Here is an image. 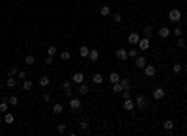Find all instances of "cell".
Instances as JSON below:
<instances>
[{"instance_id":"cell-25","label":"cell","mask_w":187,"mask_h":136,"mask_svg":"<svg viewBox=\"0 0 187 136\" xmlns=\"http://www.w3.org/2000/svg\"><path fill=\"white\" fill-rule=\"evenodd\" d=\"M127 56H129V58H137V56H139V49H137V45H133V49H129V50H127Z\"/></svg>"},{"instance_id":"cell-46","label":"cell","mask_w":187,"mask_h":136,"mask_svg":"<svg viewBox=\"0 0 187 136\" xmlns=\"http://www.w3.org/2000/svg\"><path fill=\"white\" fill-rule=\"evenodd\" d=\"M64 93H65V97H71V95H73V89H71V88H69V89H64Z\"/></svg>"},{"instance_id":"cell-20","label":"cell","mask_w":187,"mask_h":136,"mask_svg":"<svg viewBox=\"0 0 187 136\" xmlns=\"http://www.w3.org/2000/svg\"><path fill=\"white\" fill-rule=\"evenodd\" d=\"M32 88H34V82H32V80H28V78H24L23 80V89H24V92H30Z\"/></svg>"},{"instance_id":"cell-43","label":"cell","mask_w":187,"mask_h":136,"mask_svg":"<svg viewBox=\"0 0 187 136\" xmlns=\"http://www.w3.org/2000/svg\"><path fill=\"white\" fill-rule=\"evenodd\" d=\"M41 101H43V103H49V101H50V93H49V92H45V93L41 95Z\"/></svg>"},{"instance_id":"cell-9","label":"cell","mask_w":187,"mask_h":136,"mask_svg":"<svg viewBox=\"0 0 187 136\" xmlns=\"http://www.w3.org/2000/svg\"><path fill=\"white\" fill-rule=\"evenodd\" d=\"M127 41L131 43V45H139V41H140V36L137 32H131L129 36H127Z\"/></svg>"},{"instance_id":"cell-39","label":"cell","mask_w":187,"mask_h":136,"mask_svg":"<svg viewBox=\"0 0 187 136\" xmlns=\"http://www.w3.org/2000/svg\"><path fill=\"white\" fill-rule=\"evenodd\" d=\"M71 84H73V80H64V82H62V89H69Z\"/></svg>"},{"instance_id":"cell-42","label":"cell","mask_w":187,"mask_h":136,"mask_svg":"<svg viewBox=\"0 0 187 136\" xmlns=\"http://www.w3.org/2000/svg\"><path fill=\"white\" fill-rule=\"evenodd\" d=\"M172 34H174V36H176V37H180V36H183V32H181V28H180V26H176V28L172 30Z\"/></svg>"},{"instance_id":"cell-36","label":"cell","mask_w":187,"mask_h":136,"mask_svg":"<svg viewBox=\"0 0 187 136\" xmlns=\"http://www.w3.org/2000/svg\"><path fill=\"white\" fill-rule=\"evenodd\" d=\"M181 69H183V65H181V63H174L172 65V73H176V75L181 73Z\"/></svg>"},{"instance_id":"cell-16","label":"cell","mask_w":187,"mask_h":136,"mask_svg":"<svg viewBox=\"0 0 187 136\" xmlns=\"http://www.w3.org/2000/svg\"><path fill=\"white\" fill-rule=\"evenodd\" d=\"M144 73H146V77H155L157 69H155L154 65H148V63H146V67H144Z\"/></svg>"},{"instance_id":"cell-18","label":"cell","mask_w":187,"mask_h":136,"mask_svg":"<svg viewBox=\"0 0 187 136\" xmlns=\"http://www.w3.org/2000/svg\"><path fill=\"white\" fill-rule=\"evenodd\" d=\"M19 84V78L17 77H8V80H6V86L8 88H15Z\"/></svg>"},{"instance_id":"cell-28","label":"cell","mask_w":187,"mask_h":136,"mask_svg":"<svg viewBox=\"0 0 187 136\" xmlns=\"http://www.w3.org/2000/svg\"><path fill=\"white\" fill-rule=\"evenodd\" d=\"M109 82H110V84L120 82V75H118V73H110V75H109Z\"/></svg>"},{"instance_id":"cell-13","label":"cell","mask_w":187,"mask_h":136,"mask_svg":"<svg viewBox=\"0 0 187 136\" xmlns=\"http://www.w3.org/2000/svg\"><path fill=\"white\" fill-rule=\"evenodd\" d=\"M71 80L75 84H80V82H84V73H80V71H77V73H73V77H71Z\"/></svg>"},{"instance_id":"cell-29","label":"cell","mask_w":187,"mask_h":136,"mask_svg":"<svg viewBox=\"0 0 187 136\" xmlns=\"http://www.w3.org/2000/svg\"><path fill=\"white\" fill-rule=\"evenodd\" d=\"M24 63H26V65H34V63H36V58H34L32 54H26V56H24Z\"/></svg>"},{"instance_id":"cell-4","label":"cell","mask_w":187,"mask_h":136,"mask_svg":"<svg viewBox=\"0 0 187 136\" xmlns=\"http://www.w3.org/2000/svg\"><path fill=\"white\" fill-rule=\"evenodd\" d=\"M80 106H82L80 97H71V99H69V108H71V110H79Z\"/></svg>"},{"instance_id":"cell-47","label":"cell","mask_w":187,"mask_h":136,"mask_svg":"<svg viewBox=\"0 0 187 136\" xmlns=\"http://www.w3.org/2000/svg\"><path fill=\"white\" fill-rule=\"evenodd\" d=\"M183 69H185V71H187V62H185V65H183Z\"/></svg>"},{"instance_id":"cell-2","label":"cell","mask_w":187,"mask_h":136,"mask_svg":"<svg viewBox=\"0 0 187 136\" xmlns=\"http://www.w3.org/2000/svg\"><path fill=\"white\" fill-rule=\"evenodd\" d=\"M180 19H181V11L178 8H172L169 11V21L170 23H180Z\"/></svg>"},{"instance_id":"cell-41","label":"cell","mask_w":187,"mask_h":136,"mask_svg":"<svg viewBox=\"0 0 187 136\" xmlns=\"http://www.w3.org/2000/svg\"><path fill=\"white\" fill-rule=\"evenodd\" d=\"M17 78H19V80H21V82H23V80L26 78V71H24V69H21V71L17 73Z\"/></svg>"},{"instance_id":"cell-33","label":"cell","mask_w":187,"mask_h":136,"mask_svg":"<svg viewBox=\"0 0 187 136\" xmlns=\"http://www.w3.org/2000/svg\"><path fill=\"white\" fill-rule=\"evenodd\" d=\"M60 58H62V62H68V60L71 58V52H69V50H62V52H60Z\"/></svg>"},{"instance_id":"cell-44","label":"cell","mask_w":187,"mask_h":136,"mask_svg":"<svg viewBox=\"0 0 187 136\" xmlns=\"http://www.w3.org/2000/svg\"><path fill=\"white\" fill-rule=\"evenodd\" d=\"M112 21L114 23H120V21H122V13H114L112 15Z\"/></svg>"},{"instance_id":"cell-15","label":"cell","mask_w":187,"mask_h":136,"mask_svg":"<svg viewBox=\"0 0 187 136\" xmlns=\"http://www.w3.org/2000/svg\"><path fill=\"white\" fill-rule=\"evenodd\" d=\"M77 86H79V95H86L90 92V86L86 82H80V84H77Z\"/></svg>"},{"instance_id":"cell-11","label":"cell","mask_w":187,"mask_h":136,"mask_svg":"<svg viewBox=\"0 0 187 136\" xmlns=\"http://www.w3.org/2000/svg\"><path fill=\"white\" fill-rule=\"evenodd\" d=\"M170 34H172V30H170L169 26H161L159 28V37H163V39H166L170 36Z\"/></svg>"},{"instance_id":"cell-3","label":"cell","mask_w":187,"mask_h":136,"mask_svg":"<svg viewBox=\"0 0 187 136\" xmlns=\"http://www.w3.org/2000/svg\"><path fill=\"white\" fill-rule=\"evenodd\" d=\"M151 97H154L155 101H161V99H165V97H166V92H165V88H155V89H154V93H151Z\"/></svg>"},{"instance_id":"cell-37","label":"cell","mask_w":187,"mask_h":136,"mask_svg":"<svg viewBox=\"0 0 187 136\" xmlns=\"http://www.w3.org/2000/svg\"><path fill=\"white\" fill-rule=\"evenodd\" d=\"M176 45H178V47H180V49H185V47H187V43H185V39H183V37H181V36L178 37V41H176Z\"/></svg>"},{"instance_id":"cell-45","label":"cell","mask_w":187,"mask_h":136,"mask_svg":"<svg viewBox=\"0 0 187 136\" xmlns=\"http://www.w3.org/2000/svg\"><path fill=\"white\" fill-rule=\"evenodd\" d=\"M122 97H124V99H129V97H131V89H124V92H122Z\"/></svg>"},{"instance_id":"cell-30","label":"cell","mask_w":187,"mask_h":136,"mask_svg":"<svg viewBox=\"0 0 187 136\" xmlns=\"http://www.w3.org/2000/svg\"><path fill=\"white\" fill-rule=\"evenodd\" d=\"M112 92H114V93H122V92H124V86H122L120 82H114V84H112Z\"/></svg>"},{"instance_id":"cell-1","label":"cell","mask_w":187,"mask_h":136,"mask_svg":"<svg viewBox=\"0 0 187 136\" xmlns=\"http://www.w3.org/2000/svg\"><path fill=\"white\" fill-rule=\"evenodd\" d=\"M135 106H137L139 110H144V108H148V97H146V95H137V97H135Z\"/></svg>"},{"instance_id":"cell-35","label":"cell","mask_w":187,"mask_h":136,"mask_svg":"<svg viewBox=\"0 0 187 136\" xmlns=\"http://www.w3.org/2000/svg\"><path fill=\"white\" fill-rule=\"evenodd\" d=\"M17 73H19V69L15 67V65H13V67H9V69H8V77H17Z\"/></svg>"},{"instance_id":"cell-6","label":"cell","mask_w":187,"mask_h":136,"mask_svg":"<svg viewBox=\"0 0 187 136\" xmlns=\"http://www.w3.org/2000/svg\"><path fill=\"white\" fill-rule=\"evenodd\" d=\"M114 56L118 58V60H122V62H125V60L129 58V56H127V50H125V49H116V50H114Z\"/></svg>"},{"instance_id":"cell-27","label":"cell","mask_w":187,"mask_h":136,"mask_svg":"<svg viewBox=\"0 0 187 136\" xmlns=\"http://www.w3.org/2000/svg\"><path fill=\"white\" fill-rule=\"evenodd\" d=\"M8 108H9V103H8V99H4L2 103H0V112L6 114V112H8Z\"/></svg>"},{"instance_id":"cell-7","label":"cell","mask_w":187,"mask_h":136,"mask_svg":"<svg viewBox=\"0 0 187 136\" xmlns=\"http://www.w3.org/2000/svg\"><path fill=\"white\" fill-rule=\"evenodd\" d=\"M137 47H139L140 50H148V49H150V37H140V41H139Z\"/></svg>"},{"instance_id":"cell-34","label":"cell","mask_w":187,"mask_h":136,"mask_svg":"<svg viewBox=\"0 0 187 136\" xmlns=\"http://www.w3.org/2000/svg\"><path fill=\"white\" fill-rule=\"evenodd\" d=\"M47 54H49V56H56V54H58V49L54 47V45H50L49 50H47Z\"/></svg>"},{"instance_id":"cell-22","label":"cell","mask_w":187,"mask_h":136,"mask_svg":"<svg viewBox=\"0 0 187 136\" xmlns=\"http://www.w3.org/2000/svg\"><path fill=\"white\" fill-rule=\"evenodd\" d=\"M15 121V116L11 114V112H6L4 114V123H8V125H11Z\"/></svg>"},{"instance_id":"cell-19","label":"cell","mask_w":187,"mask_h":136,"mask_svg":"<svg viewBox=\"0 0 187 136\" xmlns=\"http://www.w3.org/2000/svg\"><path fill=\"white\" fill-rule=\"evenodd\" d=\"M88 54H90V49L86 47V45H82V47L79 49V56L80 58H88Z\"/></svg>"},{"instance_id":"cell-40","label":"cell","mask_w":187,"mask_h":136,"mask_svg":"<svg viewBox=\"0 0 187 136\" xmlns=\"http://www.w3.org/2000/svg\"><path fill=\"white\" fill-rule=\"evenodd\" d=\"M54 56H49V54H47V56H45V65H47V67H49V65H53L54 63V60H53Z\"/></svg>"},{"instance_id":"cell-10","label":"cell","mask_w":187,"mask_h":136,"mask_svg":"<svg viewBox=\"0 0 187 136\" xmlns=\"http://www.w3.org/2000/svg\"><path fill=\"white\" fill-rule=\"evenodd\" d=\"M77 123H79V129H80V130H88V129H90V121H88V118H80Z\"/></svg>"},{"instance_id":"cell-24","label":"cell","mask_w":187,"mask_h":136,"mask_svg":"<svg viewBox=\"0 0 187 136\" xmlns=\"http://www.w3.org/2000/svg\"><path fill=\"white\" fill-rule=\"evenodd\" d=\"M163 129H165V130H169V132H170V130L174 129V121H172V119H165V123H163Z\"/></svg>"},{"instance_id":"cell-12","label":"cell","mask_w":187,"mask_h":136,"mask_svg":"<svg viewBox=\"0 0 187 136\" xmlns=\"http://www.w3.org/2000/svg\"><path fill=\"white\" fill-rule=\"evenodd\" d=\"M88 60H90V62H97V60H99V50L97 49H90Z\"/></svg>"},{"instance_id":"cell-21","label":"cell","mask_w":187,"mask_h":136,"mask_svg":"<svg viewBox=\"0 0 187 136\" xmlns=\"http://www.w3.org/2000/svg\"><path fill=\"white\" fill-rule=\"evenodd\" d=\"M64 112V104L62 103H54L53 104V114H62Z\"/></svg>"},{"instance_id":"cell-38","label":"cell","mask_w":187,"mask_h":136,"mask_svg":"<svg viewBox=\"0 0 187 136\" xmlns=\"http://www.w3.org/2000/svg\"><path fill=\"white\" fill-rule=\"evenodd\" d=\"M56 130H58V132H60V134H64V132H65V130H68V125H65V123H60V125H58V127H56Z\"/></svg>"},{"instance_id":"cell-31","label":"cell","mask_w":187,"mask_h":136,"mask_svg":"<svg viewBox=\"0 0 187 136\" xmlns=\"http://www.w3.org/2000/svg\"><path fill=\"white\" fill-rule=\"evenodd\" d=\"M99 13L103 15V17H109V15H110V8L109 6H101L99 8Z\"/></svg>"},{"instance_id":"cell-32","label":"cell","mask_w":187,"mask_h":136,"mask_svg":"<svg viewBox=\"0 0 187 136\" xmlns=\"http://www.w3.org/2000/svg\"><path fill=\"white\" fill-rule=\"evenodd\" d=\"M120 84L124 86V89H131V80L129 78H120Z\"/></svg>"},{"instance_id":"cell-5","label":"cell","mask_w":187,"mask_h":136,"mask_svg":"<svg viewBox=\"0 0 187 136\" xmlns=\"http://www.w3.org/2000/svg\"><path fill=\"white\" fill-rule=\"evenodd\" d=\"M135 108H137V106H135V101L133 99H124V110H125V112H133V110Z\"/></svg>"},{"instance_id":"cell-14","label":"cell","mask_w":187,"mask_h":136,"mask_svg":"<svg viewBox=\"0 0 187 136\" xmlns=\"http://www.w3.org/2000/svg\"><path fill=\"white\" fill-rule=\"evenodd\" d=\"M142 36L144 37H151V36H154V26H151V24H146V26L142 28Z\"/></svg>"},{"instance_id":"cell-17","label":"cell","mask_w":187,"mask_h":136,"mask_svg":"<svg viewBox=\"0 0 187 136\" xmlns=\"http://www.w3.org/2000/svg\"><path fill=\"white\" fill-rule=\"evenodd\" d=\"M38 84H39L41 88H47L49 84H50V80H49L47 75H41V77H39V80H38Z\"/></svg>"},{"instance_id":"cell-8","label":"cell","mask_w":187,"mask_h":136,"mask_svg":"<svg viewBox=\"0 0 187 136\" xmlns=\"http://www.w3.org/2000/svg\"><path fill=\"white\" fill-rule=\"evenodd\" d=\"M146 63H148V62H146L144 56H137V58H135V67H137V69H144Z\"/></svg>"},{"instance_id":"cell-26","label":"cell","mask_w":187,"mask_h":136,"mask_svg":"<svg viewBox=\"0 0 187 136\" xmlns=\"http://www.w3.org/2000/svg\"><path fill=\"white\" fill-rule=\"evenodd\" d=\"M8 103L11 104V106H19V97H17V95H9V97H8Z\"/></svg>"},{"instance_id":"cell-23","label":"cell","mask_w":187,"mask_h":136,"mask_svg":"<svg viewBox=\"0 0 187 136\" xmlns=\"http://www.w3.org/2000/svg\"><path fill=\"white\" fill-rule=\"evenodd\" d=\"M103 80H105V78H103V75H101V73H95L94 77H92V82L97 84V86H99V84H103Z\"/></svg>"}]
</instances>
